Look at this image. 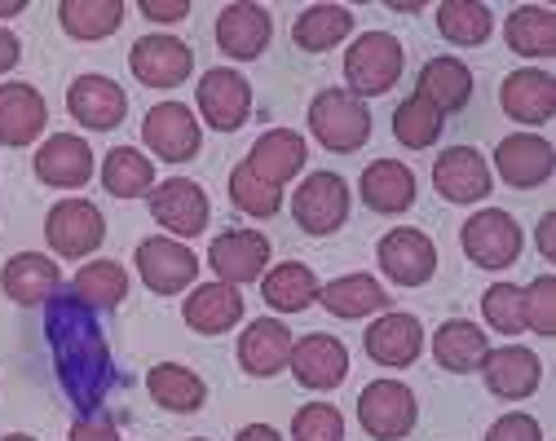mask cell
Listing matches in <instances>:
<instances>
[{
  "mask_svg": "<svg viewBox=\"0 0 556 441\" xmlns=\"http://www.w3.org/2000/svg\"><path fill=\"white\" fill-rule=\"evenodd\" d=\"M45 336L53 349L58 385L85 415H98L106 393L115 389V362L106 349V336L93 318V310L76 291H58L45 305Z\"/></svg>",
  "mask_w": 556,
  "mask_h": 441,
  "instance_id": "cell-1",
  "label": "cell"
},
{
  "mask_svg": "<svg viewBox=\"0 0 556 441\" xmlns=\"http://www.w3.org/2000/svg\"><path fill=\"white\" fill-rule=\"evenodd\" d=\"M309 133L336 155L363 151L367 137H371V111L350 89H323L309 102Z\"/></svg>",
  "mask_w": 556,
  "mask_h": 441,
  "instance_id": "cell-2",
  "label": "cell"
},
{
  "mask_svg": "<svg viewBox=\"0 0 556 441\" xmlns=\"http://www.w3.org/2000/svg\"><path fill=\"white\" fill-rule=\"evenodd\" d=\"M402 40L389 32H363L344 53V80L354 98H380L402 76Z\"/></svg>",
  "mask_w": 556,
  "mask_h": 441,
  "instance_id": "cell-3",
  "label": "cell"
},
{
  "mask_svg": "<svg viewBox=\"0 0 556 441\" xmlns=\"http://www.w3.org/2000/svg\"><path fill=\"white\" fill-rule=\"evenodd\" d=\"M459 243H464V256L481 269H508L517 265L526 239H521V226L513 220V212L504 207H481L464 220L459 230Z\"/></svg>",
  "mask_w": 556,
  "mask_h": 441,
  "instance_id": "cell-4",
  "label": "cell"
},
{
  "mask_svg": "<svg viewBox=\"0 0 556 441\" xmlns=\"http://www.w3.org/2000/svg\"><path fill=\"white\" fill-rule=\"evenodd\" d=\"M45 239H49V248H53L58 256L80 261V256H89V252L102 248V239H106V216H102L98 203H89V199H62V203H53L49 216H45Z\"/></svg>",
  "mask_w": 556,
  "mask_h": 441,
  "instance_id": "cell-5",
  "label": "cell"
},
{
  "mask_svg": "<svg viewBox=\"0 0 556 441\" xmlns=\"http://www.w3.org/2000/svg\"><path fill=\"white\" fill-rule=\"evenodd\" d=\"M415 419H420V406H415V393L402 380H371L358 393V424L376 437V441H402Z\"/></svg>",
  "mask_w": 556,
  "mask_h": 441,
  "instance_id": "cell-6",
  "label": "cell"
},
{
  "mask_svg": "<svg viewBox=\"0 0 556 441\" xmlns=\"http://www.w3.org/2000/svg\"><path fill=\"white\" fill-rule=\"evenodd\" d=\"M292 216L305 235H336L350 216V186L340 173H309L292 194Z\"/></svg>",
  "mask_w": 556,
  "mask_h": 441,
  "instance_id": "cell-7",
  "label": "cell"
},
{
  "mask_svg": "<svg viewBox=\"0 0 556 441\" xmlns=\"http://www.w3.org/2000/svg\"><path fill=\"white\" fill-rule=\"evenodd\" d=\"M194 98H199L203 124H213L217 133H235V128H243L248 115H252V85L239 76V71H230V66L203 71Z\"/></svg>",
  "mask_w": 556,
  "mask_h": 441,
  "instance_id": "cell-8",
  "label": "cell"
},
{
  "mask_svg": "<svg viewBox=\"0 0 556 441\" xmlns=\"http://www.w3.org/2000/svg\"><path fill=\"white\" fill-rule=\"evenodd\" d=\"M147 199H151V216L160 220L168 235H177V239H194V235L207 230L213 203H207L203 186H194V181H186V177H168V181H160Z\"/></svg>",
  "mask_w": 556,
  "mask_h": 441,
  "instance_id": "cell-9",
  "label": "cell"
},
{
  "mask_svg": "<svg viewBox=\"0 0 556 441\" xmlns=\"http://www.w3.org/2000/svg\"><path fill=\"white\" fill-rule=\"evenodd\" d=\"M137 274H142V282L155 291V297H177V291H186L199 274V256L168 239V235H155L147 243H137Z\"/></svg>",
  "mask_w": 556,
  "mask_h": 441,
  "instance_id": "cell-10",
  "label": "cell"
},
{
  "mask_svg": "<svg viewBox=\"0 0 556 441\" xmlns=\"http://www.w3.org/2000/svg\"><path fill=\"white\" fill-rule=\"evenodd\" d=\"M128 66L147 89H177L194 71V53H190V45H181L173 36H142V40H132Z\"/></svg>",
  "mask_w": 556,
  "mask_h": 441,
  "instance_id": "cell-11",
  "label": "cell"
},
{
  "mask_svg": "<svg viewBox=\"0 0 556 441\" xmlns=\"http://www.w3.org/2000/svg\"><path fill=\"white\" fill-rule=\"evenodd\" d=\"M433 186L446 203H477V199L491 194L495 173L485 164V155L472 151V146H451V151H442L433 164Z\"/></svg>",
  "mask_w": 556,
  "mask_h": 441,
  "instance_id": "cell-12",
  "label": "cell"
},
{
  "mask_svg": "<svg viewBox=\"0 0 556 441\" xmlns=\"http://www.w3.org/2000/svg\"><path fill=\"white\" fill-rule=\"evenodd\" d=\"M142 137H147L151 151H155L160 160H168V164L194 160V155H199V141H203V133H199L190 106H181V102H160V106H151L147 119H142Z\"/></svg>",
  "mask_w": 556,
  "mask_h": 441,
  "instance_id": "cell-13",
  "label": "cell"
},
{
  "mask_svg": "<svg viewBox=\"0 0 556 441\" xmlns=\"http://www.w3.org/2000/svg\"><path fill=\"white\" fill-rule=\"evenodd\" d=\"M495 168L508 186L534 190L556 173V151H552V141L539 137V133H513L495 146Z\"/></svg>",
  "mask_w": 556,
  "mask_h": 441,
  "instance_id": "cell-14",
  "label": "cell"
},
{
  "mask_svg": "<svg viewBox=\"0 0 556 441\" xmlns=\"http://www.w3.org/2000/svg\"><path fill=\"white\" fill-rule=\"evenodd\" d=\"M376 256H380V269L397 287H425L433 278V269H438V248L420 230H389L380 239Z\"/></svg>",
  "mask_w": 556,
  "mask_h": 441,
  "instance_id": "cell-15",
  "label": "cell"
},
{
  "mask_svg": "<svg viewBox=\"0 0 556 441\" xmlns=\"http://www.w3.org/2000/svg\"><path fill=\"white\" fill-rule=\"evenodd\" d=\"M207 265L217 269V282H230V287L256 282L269 265V239L256 230H226L207 248Z\"/></svg>",
  "mask_w": 556,
  "mask_h": 441,
  "instance_id": "cell-16",
  "label": "cell"
},
{
  "mask_svg": "<svg viewBox=\"0 0 556 441\" xmlns=\"http://www.w3.org/2000/svg\"><path fill=\"white\" fill-rule=\"evenodd\" d=\"M477 371L485 376V389H491L495 398L521 402V398H530V393L539 389L543 362H539V353H530V349H521V344H504V349L485 353Z\"/></svg>",
  "mask_w": 556,
  "mask_h": 441,
  "instance_id": "cell-17",
  "label": "cell"
},
{
  "mask_svg": "<svg viewBox=\"0 0 556 441\" xmlns=\"http://www.w3.org/2000/svg\"><path fill=\"white\" fill-rule=\"evenodd\" d=\"M36 177L53 190H80L93 177V151L76 133H53L36 151Z\"/></svg>",
  "mask_w": 556,
  "mask_h": 441,
  "instance_id": "cell-18",
  "label": "cell"
},
{
  "mask_svg": "<svg viewBox=\"0 0 556 441\" xmlns=\"http://www.w3.org/2000/svg\"><path fill=\"white\" fill-rule=\"evenodd\" d=\"M292 371H296V380L305 385V389H318V393H327V389H336L344 376H350V349H344L336 336H323V331H314V336H301L296 344H292Z\"/></svg>",
  "mask_w": 556,
  "mask_h": 441,
  "instance_id": "cell-19",
  "label": "cell"
},
{
  "mask_svg": "<svg viewBox=\"0 0 556 441\" xmlns=\"http://www.w3.org/2000/svg\"><path fill=\"white\" fill-rule=\"evenodd\" d=\"M66 111L76 115V124L106 133V128L124 124L128 98L111 76H80V80H72V89H66Z\"/></svg>",
  "mask_w": 556,
  "mask_h": 441,
  "instance_id": "cell-20",
  "label": "cell"
},
{
  "mask_svg": "<svg viewBox=\"0 0 556 441\" xmlns=\"http://www.w3.org/2000/svg\"><path fill=\"white\" fill-rule=\"evenodd\" d=\"M363 344H367V357L376 366H410L425 353V327L415 314H380L367 327Z\"/></svg>",
  "mask_w": 556,
  "mask_h": 441,
  "instance_id": "cell-21",
  "label": "cell"
},
{
  "mask_svg": "<svg viewBox=\"0 0 556 441\" xmlns=\"http://www.w3.org/2000/svg\"><path fill=\"white\" fill-rule=\"evenodd\" d=\"M500 106L517 124H547L556 115V80L539 66H521L504 80Z\"/></svg>",
  "mask_w": 556,
  "mask_h": 441,
  "instance_id": "cell-22",
  "label": "cell"
},
{
  "mask_svg": "<svg viewBox=\"0 0 556 441\" xmlns=\"http://www.w3.org/2000/svg\"><path fill=\"white\" fill-rule=\"evenodd\" d=\"M305 160H309L305 137L292 133V128H269V133H261V137L252 141V151H248V168H252L261 181L278 186V190H283V181H292V177L305 168Z\"/></svg>",
  "mask_w": 556,
  "mask_h": 441,
  "instance_id": "cell-23",
  "label": "cell"
},
{
  "mask_svg": "<svg viewBox=\"0 0 556 441\" xmlns=\"http://www.w3.org/2000/svg\"><path fill=\"white\" fill-rule=\"evenodd\" d=\"M292 331L278 318H256L248 323V331L239 336V366L248 376H278L292 362Z\"/></svg>",
  "mask_w": 556,
  "mask_h": 441,
  "instance_id": "cell-24",
  "label": "cell"
},
{
  "mask_svg": "<svg viewBox=\"0 0 556 441\" xmlns=\"http://www.w3.org/2000/svg\"><path fill=\"white\" fill-rule=\"evenodd\" d=\"M0 287L14 305H49L62 291V269L45 252H18L0 274Z\"/></svg>",
  "mask_w": 556,
  "mask_h": 441,
  "instance_id": "cell-25",
  "label": "cell"
},
{
  "mask_svg": "<svg viewBox=\"0 0 556 441\" xmlns=\"http://www.w3.org/2000/svg\"><path fill=\"white\" fill-rule=\"evenodd\" d=\"M181 318L199 336H222V331L239 327V318H243L239 287H230V282H203V287H194L190 301L181 305Z\"/></svg>",
  "mask_w": 556,
  "mask_h": 441,
  "instance_id": "cell-26",
  "label": "cell"
},
{
  "mask_svg": "<svg viewBox=\"0 0 556 441\" xmlns=\"http://www.w3.org/2000/svg\"><path fill=\"white\" fill-rule=\"evenodd\" d=\"M274 36V23L261 5H248V0H239V5H226L222 18H217V45L226 58H239V62H252L265 53Z\"/></svg>",
  "mask_w": 556,
  "mask_h": 441,
  "instance_id": "cell-27",
  "label": "cell"
},
{
  "mask_svg": "<svg viewBox=\"0 0 556 441\" xmlns=\"http://www.w3.org/2000/svg\"><path fill=\"white\" fill-rule=\"evenodd\" d=\"M45 124H49V106H45L40 89H31L23 80L0 85V141L27 146L45 133Z\"/></svg>",
  "mask_w": 556,
  "mask_h": 441,
  "instance_id": "cell-28",
  "label": "cell"
},
{
  "mask_svg": "<svg viewBox=\"0 0 556 441\" xmlns=\"http://www.w3.org/2000/svg\"><path fill=\"white\" fill-rule=\"evenodd\" d=\"M358 190H363V203L371 212L397 216V212H406L415 203V173L406 164H397V160H376V164L363 168Z\"/></svg>",
  "mask_w": 556,
  "mask_h": 441,
  "instance_id": "cell-29",
  "label": "cell"
},
{
  "mask_svg": "<svg viewBox=\"0 0 556 441\" xmlns=\"http://www.w3.org/2000/svg\"><path fill=\"white\" fill-rule=\"evenodd\" d=\"M485 353H491V340H485V331L477 323H468V318H451L433 336V357H438L442 371L468 376V371H477V366H481Z\"/></svg>",
  "mask_w": 556,
  "mask_h": 441,
  "instance_id": "cell-30",
  "label": "cell"
},
{
  "mask_svg": "<svg viewBox=\"0 0 556 441\" xmlns=\"http://www.w3.org/2000/svg\"><path fill=\"white\" fill-rule=\"evenodd\" d=\"M318 301L336 318H367V314L389 310V291L371 274H344V278L318 287Z\"/></svg>",
  "mask_w": 556,
  "mask_h": 441,
  "instance_id": "cell-31",
  "label": "cell"
},
{
  "mask_svg": "<svg viewBox=\"0 0 556 441\" xmlns=\"http://www.w3.org/2000/svg\"><path fill=\"white\" fill-rule=\"evenodd\" d=\"M420 98L429 106H438L442 115L464 111L472 98V71L459 58H429L420 66Z\"/></svg>",
  "mask_w": 556,
  "mask_h": 441,
  "instance_id": "cell-32",
  "label": "cell"
},
{
  "mask_svg": "<svg viewBox=\"0 0 556 441\" xmlns=\"http://www.w3.org/2000/svg\"><path fill=\"white\" fill-rule=\"evenodd\" d=\"M261 297L269 310L278 314H301L318 301V278L309 265L288 261V265H274L269 274H261Z\"/></svg>",
  "mask_w": 556,
  "mask_h": 441,
  "instance_id": "cell-33",
  "label": "cell"
},
{
  "mask_svg": "<svg viewBox=\"0 0 556 441\" xmlns=\"http://www.w3.org/2000/svg\"><path fill=\"white\" fill-rule=\"evenodd\" d=\"M147 389H151V398H155L164 411H177V415H194V411L203 406V398H207V385L190 371V366H181V362H160V366H151Z\"/></svg>",
  "mask_w": 556,
  "mask_h": 441,
  "instance_id": "cell-34",
  "label": "cell"
},
{
  "mask_svg": "<svg viewBox=\"0 0 556 441\" xmlns=\"http://www.w3.org/2000/svg\"><path fill=\"white\" fill-rule=\"evenodd\" d=\"M62 32L76 40H106L124 23V0H62L58 5Z\"/></svg>",
  "mask_w": 556,
  "mask_h": 441,
  "instance_id": "cell-35",
  "label": "cell"
},
{
  "mask_svg": "<svg viewBox=\"0 0 556 441\" xmlns=\"http://www.w3.org/2000/svg\"><path fill=\"white\" fill-rule=\"evenodd\" d=\"M508 49L521 58H552L556 53V14L543 5H521L504 23Z\"/></svg>",
  "mask_w": 556,
  "mask_h": 441,
  "instance_id": "cell-36",
  "label": "cell"
},
{
  "mask_svg": "<svg viewBox=\"0 0 556 441\" xmlns=\"http://www.w3.org/2000/svg\"><path fill=\"white\" fill-rule=\"evenodd\" d=\"M102 186L115 199H137L155 190V160H147L132 146H115V151L102 160Z\"/></svg>",
  "mask_w": 556,
  "mask_h": 441,
  "instance_id": "cell-37",
  "label": "cell"
},
{
  "mask_svg": "<svg viewBox=\"0 0 556 441\" xmlns=\"http://www.w3.org/2000/svg\"><path fill=\"white\" fill-rule=\"evenodd\" d=\"M350 32H354V14L344 10V5H309V10L296 18L292 40H296L305 53H327V49H336Z\"/></svg>",
  "mask_w": 556,
  "mask_h": 441,
  "instance_id": "cell-38",
  "label": "cell"
},
{
  "mask_svg": "<svg viewBox=\"0 0 556 441\" xmlns=\"http://www.w3.org/2000/svg\"><path fill=\"white\" fill-rule=\"evenodd\" d=\"M438 32L451 40V45H485L495 32V14L477 5V0H446V5H438Z\"/></svg>",
  "mask_w": 556,
  "mask_h": 441,
  "instance_id": "cell-39",
  "label": "cell"
},
{
  "mask_svg": "<svg viewBox=\"0 0 556 441\" xmlns=\"http://www.w3.org/2000/svg\"><path fill=\"white\" fill-rule=\"evenodd\" d=\"M72 291L89 310H111V305H119L128 297V274H124L119 261H93V265H85L76 274Z\"/></svg>",
  "mask_w": 556,
  "mask_h": 441,
  "instance_id": "cell-40",
  "label": "cell"
},
{
  "mask_svg": "<svg viewBox=\"0 0 556 441\" xmlns=\"http://www.w3.org/2000/svg\"><path fill=\"white\" fill-rule=\"evenodd\" d=\"M442 119L446 115L438 106H429L420 93H415V98L397 102V111H393V137L402 146H410V151H425V146H433L442 137Z\"/></svg>",
  "mask_w": 556,
  "mask_h": 441,
  "instance_id": "cell-41",
  "label": "cell"
},
{
  "mask_svg": "<svg viewBox=\"0 0 556 441\" xmlns=\"http://www.w3.org/2000/svg\"><path fill=\"white\" fill-rule=\"evenodd\" d=\"M481 314L500 336H521L526 331V291L517 282H495L485 287L481 297Z\"/></svg>",
  "mask_w": 556,
  "mask_h": 441,
  "instance_id": "cell-42",
  "label": "cell"
},
{
  "mask_svg": "<svg viewBox=\"0 0 556 441\" xmlns=\"http://www.w3.org/2000/svg\"><path fill=\"white\" fill-rule=\"evenodd\" d=\"M230 199H235V207L248 212V216H274L278 207H283V190L269 186V181H261L248 164H239V168L230 173Z\"/></svg>",
  "mask_w": 556,
  "mask_h": 441,
  "instance_id": "cell-43",
  "label": "cell"
},
{
  "mask_svg": "<svg viewBox=\"0 0 556 441\" xmlns=\"http://www.w3.org/2000/svg\"><path fill=\"white\" fill-rule=\"evenodd\" d=\"M292 437L296 441H344V415L327 402H309V406L296 411Z\"/></svg>",
  "mask_w": 556,
  "mask_h": 441,
  "instance_id": "cell-44",
  "label": "cell"
},
{
  "mask_svg": "<svg viewBox=\"0 0 556 441\" xmlns=\"http://www.w3.org/2000/svg\"><path fill=\"white\" fill-rule=\"evenodd\" d=\"M526 291V327H534L539 336H556V278L539 274Z\"/></svg>",
  "mask_w": 556,
  "mask_h": 441,
  "instance_id": "cell-45",
  "label": "cell"
},
{
  "mask_svg": "<svg viewBox=\"0 0 556 441\" xmlns=\"http://www.w3.org/2000/svg\"><path fill=\"white\" fill-rule=\"evenodd\" d=\"M485 441H543V428L534 415L526 411H508L491 424V432H485Z\"/></svg>",
  "mask_w": 556,
  "mask_h": 441,
  "instance_id": "cell-46",
  "label": "cell"
},
{
  "mask_svg": "<svg viewBox=\"0 0 556 441\" xmlns=\"http://www.w3.org/2000/svg\"><path fill=\"white\" fill-rule=\"evenodd\" d=\"M72 441H119V432L106 415H85L72 424Z\"/></svg>",
  "mask_w": 556,
  "mask_h": 441,
  "instance_id": "cell-47",
  "label": "cell"
},
{
  "mask_svg": "<svg viewBox=\"0 0 556 441\" xmlns=\"http://www.w3.org/2000/svg\"><path fill=\"white\" fill-rule=\"evenodd\" d=\"M137 10H142L147 18H155V23H181L190 14V0H142Z\"/></svg>",
  "mask_w": 556,
  "mask_h": 441,
  "instance_id": "cell-48",
  "label": "cell"
},
{
  "mask_svg": "<svg viewBox=\"0 0 556 441\" xmlns=\"http://www.w3.org/2000/svg\"><path fill=\"white\" fill-rule=\"evenodd\" d=\"M18 58H23V45H18V36L0 27V76H5L10 66H18Z\"/></svg>",
  "mask_w": 556,
  "mask_h": 441,
  "instance_id": "cell-49",
  "label": "cell"
},
{
  "mask_svg": "<svg viewBox=\"0 0 556 441\" xmlns=\"http://www.w3.org/2000/svg\"><path fill=\"white\" fill-rule=\"evenodd\" d=\"M552 230H556V212H547V216L539 220V252H543V261L556 256V248H552Z\"/></svg>",
  "mask_w": 556,
  "mask_h": 441,
  "instance_id": "cell-50",
  "label": "cell"
},
{
  "mask_svg": "<svg viewBox=\"0 0 556 441\" xmlns=\"http://www.w3.org/2000/svg\"><path fill=\"white\" fill-rule=\"evenodd\" d=\"M235 441H283V437H278V428H269V424H248V428H239Z\"/></svg>",
  "mask_w": 556,
  "mask_h": 441,
  "instance_id": "cell-51",
  "label": "cell"
},
{
  "mask_svg": "<svg viewBox=\"0 0 556 441\" xmlns=\"http://www.w3.org/2000/svg\"><path fill=\"white\" fill-rule=\"evenodd\" d=\"M27 5H23V0H14V5H0V18H14V14H23Z\"/></svg>",
  "mask_w": 556,
  "mask_h": 441,
  "instance_id": "cell-52",
  "label": "cell"
},
{
  "mask_svg": "<svg viewBox=\"0 0 556 441\" xmlns=\"http://www.w3.org/2000/svg\"><path fill=\"white\" fill-rule=\"evenodd\" d=\"M5 441H36V437H27V432H10Z\"/></svg>",
  "mask_w": 556,
  "mask_h": 441,
  "instance_id": "cell-53",
  "label": "cell"
},
{
  "mask_svg": "<svg viewBox=\"0 0 556 441\" xmlns=\"http://www.w3.org/2000/svg\"><path fill=\"white\" fill-rule=\"evenodd\" d=\"M194 441H203V437H194Z\"/></svg>",
  "mask_w": 556,
  "mask_h": 441,
  "instance_id": "cell-54",
  "label": "cell"
}]
</instances>
